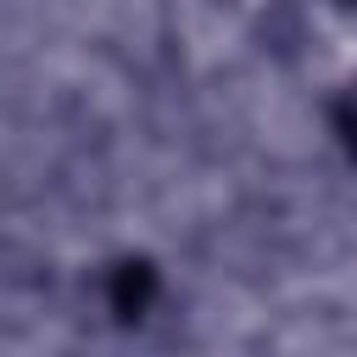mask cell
Wrapping results in <instances>:
<instances>
[{"instance_id":"obj_1","label":"cell","mask_w":357,"mask_h":357,"mask_svg":"<svg viewBox=\"0 0 357 357\" xmlns=\"http://www.w3.org/2000/svg\"><path fill=\"white\" fill-rule=\"evenodd\" d=\"M156 290H162V279H156V268H151L145 257H123V262H112V273H106V307H112L117 324H139V318L151 312Z\"/></svg>"},{"instance_id":"obj_2","label":"cell","mask_w":357,"mask_h":357,"mask_svg":"<svg viewBox=\"0 0 357 357\" xmlns=\"http://www.w3.org/2000/svg\"><path fill=\"white\" fill-rule=\"evenodd\" d=\"M329 128H335L340 151L357 162V78H346V84L335 89V100H329Z\"/></svg>"},{"instance_id":"obj_3","label":"cell","mask_w":357,"mask_h":357,"mask_svg":"<svg viewBox=\"0 0 357 357\" xmlns=\"http://www.w3.org/2000/svg\"><path fill=\"white\" fill-rule=\"evenodd\" d=\"M335 6H346V11H357V0H335Z\"/></svg>"}]
</instances>
